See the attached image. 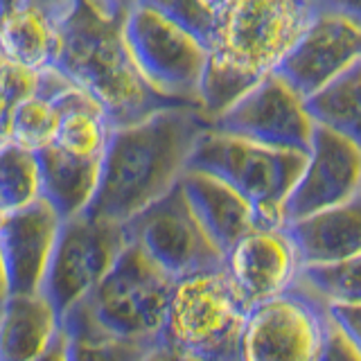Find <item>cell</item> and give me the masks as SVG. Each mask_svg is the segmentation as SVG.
Here are the masks:
<instances>
[{
	"label": "cell",
	"instance_id": "f1b7e54d",
	"mask_svg": "<svg viewBox=\"0 0 361 361\" xmlns=\"http://www.w3.org/2000/svg\"><path fill=\"white\" fill-rule=\"evenodd\" d=\"M327 314V312H325ZM316 361H361V343L348 336L330 316L325 319L323 341Z\"/></svg>",
	"mask_w": 361,
	"mask_h": 361
},
{
	"label": "cell",
	"instance_id": "484cf974",
	"mask_svg": "<svg viewBox=\"0 0 361 361\" xmlns=\"http://www.w3.org/2000/svg\"><path fill=\"white\" fill-rule=\"evenodd\" d=\"M39 197L41 185L37 158L18 145H5L0 149V210H18Z\"/></svg>",
	"mask_w": 361,
	"mask_h": 361
},
{
	"label": "cell",
	"instance_id": "4fadbf2b",
	"mask_svg": "<svg viewBox=\"0 0 361 361\" xmlns=\"http://www.w3.org/2000/svg\"><path fill=\"white\" fill-rule=\"evenodd\" d=\"M361 61V18L312 14L310 23L276 66V75L300 97Z\"/></svg>",
	"mask_w": 361,
	"mask_h": 361
},
{
	"label": "cell",
	"instance_id": "ba28073f",
	"mask_svg": "<svg viewBox=\"0 0 361 361\" xmlns=\"http://www.w3.org/2000/svg\"><path fill=\"white\" fill-rule=\"evenodd\" d=\"M122 233L174 280L224 269V253L201 228L178 180L161 199L124 221Z\"/></svg>",
	"mask_w": 361,
	"mask_h": 361
},
{
	"label": "cell",
	"instance_id": "f546056e",
	"mask_svg": "<svg viewBox=\"0 0 361 361\" xmlns=\"http://www.w3.org/2000/svg\"><path fill=\"white\" fill-rule=\"evenodd\" d=\"M325 312L348 336H353L355 341L361 343V302H350V300L325 302Z\"/></svg>",
	"mask_w": 361,
	"mask_h": 361
},
{
	"label": "cell",
	"instance_id": "83f0119b",
	"mask_svg": "<svg viewBox=\"0 0 361 361\" xmlns=\"http://www.w3.org/2000/svg\"><path fill=\"white\" fill-rule=\"evenodd\" d=\"M37 75L0 56V149L11 142V118L18 102L37 86Z\"/></svg>",
	"mask_w": 361,
	"mask_h": 361
},
{
	"label": "cell",
	"instance_id": "d4e9b609",
	"mask_svg": "<svg viewBox=\"0 0 361 361\" xmlns=\"http://www.w3.org/2000/svg\"><path fill=\"white\" fill-rule=\"evenodd\" d=\"M361 255L336 259V262L300 264L296 271V282L307 287L325 302L350 300L361 302Z\"/></svg>",
	"mask_w": 361,
	"mask_h": 361
},
{
	"label": "cell",
	"instance_id": "d6986e66",
	"mask_svg": "<svg viewBox=\"0 0 361 361\" xmlns=\"http://www.w3.org/2000/svg\"><path fill=\"white\" fill-rule=\"evenodd\" d=\"M39 167L41 199H45L63 219L88 208L95 195L102 158H82L66 154L52 145L34 152Z\"/></svg>",
	"mask_w": 361,
	"mask_h": 361
},
{
	"label": "cell",
	"instance_id": "7c38bea8",
	"mask_svg": "<svg viewBox=\"0 0 361 361\" xmlns=\"http://www.w3.org/2000/svg\"><path fill=\"white\" fill-rule=\"evenodd\" d=\"M361 147L341 133L316 127L298 180L282 203V224L343 206L359 197Z\"/></svg>",
	"mask_w": 361,
	"mask_h": 361
},
{
	"label": "cell",
	"instance_id": "7402d4cb",
	"mask_svg": "<svg viewBox=\"0 0 361 361\" xmlns=\"http://www.w3.org/2000/svg\"><path fill=\"white\" fill-rule=\"evenodd\" d=\"M59 330L66 336L68 361H142L156 345V336L124 338L99 332L79 305L63 312Z\"/></svg>",
	"mask_w": 361,
	"mask_h": 361
},
{
	"label": "cell",
	"instance_id": "f35d334b",
	"mask_svg": "<svg viewBox=\"0 0 361 361\" xmlns=\"http://www.w3.org/2000/svg\"><path fill=\"white\" fill-rule=\"evenodd\" d=\"M0 307H3V300H0Z\"/></svg>",
	"mask_w": 361,
	"mask_h": 361
},
{
	"label": "cell",
	"instance_id": "e575fe53",
	"mask_svg": "<svg viewBox=\"0 0 361 361\" xmlns=\"http://www.w3.org/2000/svg\"><path fill=\"white\" fill-rule=\"evenodd\" d=\"M34 3H39L41 7H45L48 11H52V14L56 18H66L68 14H71V9L75 5V0H34Z\"/></svg>",
	"mask_w": 361,
	"mask_h": 361
},
{
	"label": "cell",
	"instance_id": "2e32d148",
	"mask_svg": "<svg viewBox=\"0 0 361 361\" xmlns=\"http://www.w3.org/2000/svg\"><path fill=\"white\" fill-rule=\"evenodd\" d=\"M300 264L336 262L361 255V201L312 212L282 224Z\"/></svg>",
	"mask_w": 361,
	"mask_h": 361
},
{
	"label": "cell",
	"instance_id": "74e56055",
	"mask_svg": "<svg viewBox=\"0 0 361 361\" xmlns=\"http://www.w3.org/2000/svg\"><path fill=\"white\" fill-rule=\"evenodd\" d=\"M3 217H5V212H3V210H0V221H3Z\"/></svg>",
	"mask_w": 361,
	"mask_h": 361
},
{
	"label": "cell",
	"instance_id": "8fae6325",
	"mask_svg": "<svg viewBox=\"0 0 361 361\" xmlns=\"http://www.w3.org/2000/svg\"><path fill=\"white\" fill-rule=\"evenodd\" d=\"M208 129L307 156L314 122L305 113L302 97L296 90L276 73H269L228 109L210 118Z\"/></svg>",
	"mask_w": 361,
	"mask_h": 361
},
{
	"label": "cell",
	"instance_id": "277c9868",
	"mask_svg": "<svg viewBox=\"0 0 361 361\" xmlns=\"http://www.w3.org/2000/svg\"><path fill=\"white\" fill-rule=\"evenodd\" d=\"M248 310L226 269L180 278L156 343L197 361H240Z\"/></svg>",
	"mask_w": 361,
	"mask_h": 361
},
{
	"label": "cell",
	"instance_id": "1f68e13d",
	"mask_svg": "<svg viewBox=\"0 0 361 361\" xmlns=\"http://www.w3.org/2000/svg\"><path fill=\"white\" fill-rule=\"evenodd\" d=\"M99 16L111 20H124L129 11L135 7V0H86Z\"/></svg>",
	"mask_w": 361,
	"mask_h": 361
},
{
	"label": "cell",
	"instance_id": "603a6c76",
	"mask_svg": "<svg viewBox=\"0 0 361 361\" xmlns=\"http://www.w3.org/2000/svg\"><path fill=\"white\" fill-rule=\"evenodd\" d=\"M305 113L316 127L359 142L361 124V61L302 97Z\"/></svg>",
	"mask_w": 361,
	"mask_h": 361
},
{
	"label": "cell",
	"instance_id": "ab89813d",
	"mask_svg": "<svg viewBox=\"0 0 361 361\" xmlns=\"http://www.w3.org/2000/svg\"><path fill=\"white\" fill-rule=\"evenodd\" d=\"M212 3H214V0H212Z\"/></svg>",
	"mask_w": 361,
	"mask_h": 361
},
{
	"label": "cell",
	"instance_id": "5bb4252c",
	"mask_svg": "<svg viewBox=\"0 0 361 361\" xmlns=\"http://www.w3.org/2000/svg\"><path fill=\"white\" fill-rule=\"evenodd\" d=\"M61 217L45 199L5 212L0 221V257H3L7 296H27L41 289L48 271Z\"/></svg>",
	"mask_w": 361,
	"mask_h": 361
},
{
	"label": "cell",
	"instance_id": "8992f818",
	"mask_svg": "<svg viewBox=\"0 0 361 361\" xmlns=\"http://www.w3.org/2000/svg\"><path fill=\"white\" fill-rule=\"evenodd\" d=\"M174 282L138 246L127 242L106 276L75 305L99 332L124 338L156 336Z\"/></svg>",
	"mask_w": 361,
	"mask_h": 361
},
{
	"label": "cell",
	"instance_id": "6da1fadb",
	"mask_svg": "<svg viewBox=\"0 0 361 361\" xmlns=\"http://www.w3.org/2000/svg\"><path fill=\"white\" fill-rule=\"evenodd\" d=\"M206 129L208 118L197 106H169L111 129L95 195L84 212L116 224L131 219L176 185Z\"/></svg>",
	"mask_w": 361,
	"mask_h": 361
},
{
	"label": "cell",
	"instance_id": "8d00e7d4",
	"mask_svg": "<svg viewBox=\"0 0 361 361\" xmlns=\"http://www.w3.org/2000/svg\"><path fill=\"white\" fill-rule=\"evenodd\" d=\"M18 0H0V7H7V5H14Z\"/></svg>",
	"mask_w": 361,
	"mask_h": 361
},
{
	"label": "cell",
	"instance_id": "7a4b0ae2",
	"mask_svg": "<svg viewBox=\"0 0 361 361\" xmlns=\"http://www.w3.org/2000/svg\"><path fill=\"white\" fill-rule=\"evenodd\" d=\"M307 0H214V25L199 84L208 120L276 71L310 23Z\"/></svg>",
	"mask_w": 361,
	"mask_h": 361
},
{
	"label": "cell",
	"instance_id": "44dd1931",
	"mask_svg": "<svg viewBox=\"0 0 361 361\" xmlns=\"http://www.w3.org/2000/svg\"><path fill=\"white\" fill-rule=\"evenodd\" d=\"M73 84L54 68L37 75L34 90L18 102L11 118V145L27 152H39L50 145L61 116V99Z\"/></svg>",
	"mask_w": 361,
	"mask_h": 361
},
{
	"label": "cell",
	"instance_id": "4dcf8cb0",
	"mask_svg": "<svg viewBox=\"0 0 361 361\" xmlns=\"http://www.w3.org/2000/svg\"><path fill=\"white\" fill-rule=\"evenodd\" d=\"M312 14H345L361 18V0H307Z\"/></svg>",
	"mask_w": 361,
	"mask_h": 361
},
{
	"label": "cell",
	"instance_id": "9a60e30c",
	"mask_svg": "<svg viewBox=\"0 0 361 361\" xmlns=\"http://www.w3.org/2000/svg\"><path fill=\"white\" fill-rule=\"evenodd\" d=\"M224 269L251 305L285 291L296 278L298 257L280 228H253L224 255Z\"/></svg>",
	"mask_w": 361,
	"mask_h": 361
},
{
	"label": "cell",
	"instance_id": "ffe728a7",
	"mask_svg": "<svg viewBox=\"0 0 361 361\" xmlns=\"http://www.w3.org/2000/svg\"><path fill=\"white\" fill-rule=\"evenodd\" d=\"M59 330L52 305L41 291L7 296L0 307V361H32Z\"/></svg>",
	"mask_w": 361,
	"mask_h": 361
},
{
	"label": "cell",
	"instance_id": "836d02e7",
	"mask_svg": "<svg viewBox=\"0 0 361 361\" xmlns=\"http://www.w3.org/2000/svg\"><path fill=\"white\" fill-rule=\"evenodd\" d=\"M142 361H197V359H192L183 353H176V350L172 348H165V345H154L149 350V355H147Z\"/></svg>",
	"mask_w": 361,
	"mask_h": 361
},
{
	"label": "cell",
	"instance_id": "5b68a950",
	"mask_svg": "<svg viewBox=\"0 0 361 361\" xmlns=\"http://www.w3.org/2000/svg\"><path fill=\"white\" fill-rule=\"evenodd\" d=\"M305 154L280 152L206 129L185 169H199L231 185L253 208L255 228H280L282 203L298 180Z\"/></svg>",
	"mask_w": 361,
	"mask_h": 361
},
{
	"label": "cell",
	"instance_id": "3957f363",
	"mask_svg": "<svg viewBox=\"0 0 361 361\" xmlns=\"http://www.w3.org/2000/svg\"><path fill=\"white\" fill-rule=\"evenodd\" d=\"M52 68L95 102L111 129L169 106H188L163 97L145 82L124 43L122 20L99 16L86 0H75L61 20L59 54Z\"/></svg>",
	"mask_w": 361,
	"mask_h": 361
},
{
	"label": "cell",
	"instance_id": "d6a6232c",
	"mask_svg": "<svg viewBox=\"0 0 361 361\" xmlns=\"http://www.w3.org/2000/svg\"><path fill=\"white\" fill-rule=\"evenodd\" d=\"M32 361H68V353H66V336L61 330H56V334L52 336L50 345L43 350V353L32 359Z\"/></svg>",
	"mask_w": 361,
	"mask_h": 361
},
{
	"label": "cell",
	"instance_id": "4316f807",
	"mask_svg": "<svg viewBox=\"0 0 361 361\" xmlns=\"http://www.w3.org/2000/svg\"><path fill=\"white\" fill-rule=\"evenodd\" d=\"M135 5L152 9L172 25L185 30L208 50L214 25L212 0H135Z\"/></svg>",
	"mask_w": 361,
	"mask_h": 361
},
{
	"label": "cell",
	"instance_id": "d590c367",
	"mask_svg": "<svg viewBox=\"0 0 361 361\" xmlns=\"http://www.w3.org/2000/svg\"><path fill=\"white\" fill-rule=\"evenodd\" d=\"M7 298V278H5V267H3V257H0V300Z\"/></svg>",
	"mask_w": 361,
	"mask_h": 361
},
{
	"label": "cell",
	"instance_id": "30bf717a",
	"mask_svg": "<svg viewBox=\"0 0 361 361\" xmlns=\"http://www.w3.org/2000/svg\"><path fill=\"white\" fill-rule=\"evenodd\" d=\"M124 244L122 224L90 217L86 212L61 221L39 289L52 305L56 321L106 276Z\"/></svg>",
	"mask_w": 361,
	"mask_h": 361
},
{
	"label": "cell",
	"instance_id": "52a82bcc",
	"mask_svg": "<svg viewBox=\"0 0 361 361\" xmlns=\"http://www.w3.org/2000/svg\"><path fill=\"white\" fill-rule=\"evenodd\" d=\"M122 34L135 68L156 93L199 109L206 48L192 34L140 5L122 20Z\"/></svg>",
	"mask_w": 361,
	"mask_h": 361
},
{
	"label": "cell",
	"instance_id": "e0dca14e",
	"mask_svg": "<svg viewBox=\"0 0 361 361\" xmlns=\"http://www.w3.org/2000/svg\"><path fill=\"white\" fill-rule=\"evenodd\" d=\"M178 185L201 228L224 255L240 237L255 228L251 203L224 180L199 169H185Z\"/></svg>",
	"mask_w": 361,
	"mask_h": 361
},
{
	"label": "cell",
	"instance_id": "cb8c5ba5",
	"mask_svg": "<svg viewBox=\"0 0 361 361\" xmlns=\"http://www.w3.org/2000/svg\"><path fill=\"white\" fill-rule=\"evenodd\" d=\"M111 124L102 109L75 86L61 99V116L50 145L82 158H102L106 149Z\"/></svg>",
	"mask_w": 361,
	"mask_h": 361
},
{
	"label": "cell",
	"instance_id": "9c48e42d",
	"mask_svg": "<svg viewBox=\"0 0 361 361\" xmlns=\"http://www.w3.org/2000/svg\"><path fill=\"white\" fill-rule=\"evenodd\" d=\"M325 319V300L291 280L285 291L248 310L240 361H316Z\"/></svg>",
	"mask_w": 361,
	"mask_h": 361
},
{
	"label": "cell",
	"instance_id": "ac0fdd59",
	"mask_svg": "<svg viewBox=\"0 0 361 361\" xmlns=\"http://www.w3.org/2000/svg\"><path fill=\"white\" fill-rule=\"evenodd\" d=\"M61 43V18L34 0L0 7V56L30 73L54 66Z\"/></svg>",
	"mask_w": 361,
	"mask_h": 361
}]
</instances>
